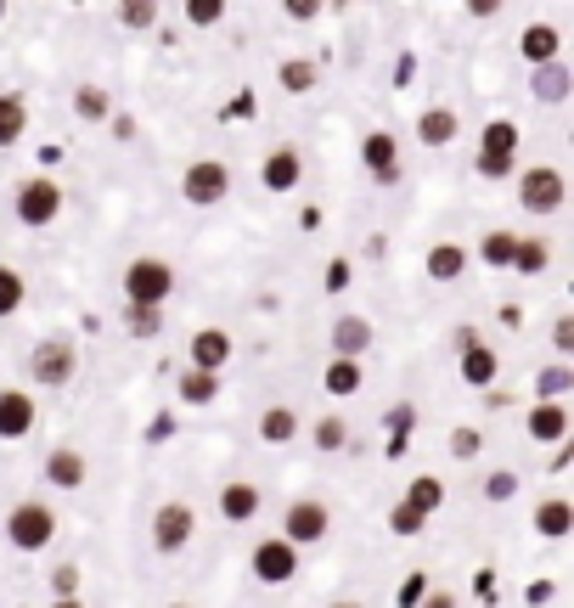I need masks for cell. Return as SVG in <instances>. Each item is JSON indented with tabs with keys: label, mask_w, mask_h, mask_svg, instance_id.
Segmentation results:
<instances>
[{
	"label": "cell",
	"mask_w": 574,
	"mask_h": 608,
	"mask_svg": "<svg viewBox=\"0 0 574 608\" xmlns=\"http://www.w3.org/2000/svg\"><path fill=\"white\" fill-rule=\"evenodd\" d=\"M169 299H175V265L158 259V254L130 259V270H124V304H142V311H163Z\"/></svg>",
	"instance_id": "6da1fadb"
},
{
	"label": "cell",
	"mask_w": 574,
	"mask_h": 608,
	"mask_svg": "<svg viewBox=\"0 0 574 608\" xmlns=\"http://www.w3.org/2000/svg\"><path fill=\"white\" fill-rule=\"evenodd\" d=\"M28 378L34 389H68L80 378V350L74 338H40V344L28 350Z\"/></svg>",
	"instance_id": "7a4b0ae2"
},
{
	"label": "cell",
	"mask_w": 574,
	"mask_h": 608,
	"mask_svg": "<svg viewBox=\"0 0 574 608\" xmlns=\"http://www.w3.org/2000/svg\"><path fill=\"white\" fill-rule=\"evenodd\" d=\"M7 540L17 552H46L51 540H57V513L46 501H17L12 513H7Z\"/></svg>",
	"instance_id": "3957f363"
},
{
	"label": "cell",
	"mask_w": 574,
	"mask_h": 608,
	"mask_svg": "<svg viewBox=\"0 0 574 608\" xmlns=\"http://www.w3.org/2000/svg\"><path fill=\"white\" fill-rule=\"evenodd\" d=\"M181 197L192 203V209H215V203L231 197V163L220 158H192L186 175H181Z\"/></svg>",
	"instance_id": "277c9868"
},
{
	"label": "cell",
	"mask_w": 574,
	"mask_h": 608,
	"mask_svg": "<svg viewBox=\"0 0 574 608\" xmlns=\"http://www.w3.org/2000/svg\"><path fill=\"white\" fill-rule=\"evenodd\" d=\"M518 203H524L529 215H558L563 203H569L563 169H552V163H529L524 175H518Z\"/></svg>",
	"instance_id": "5b68a950"
},
{
	"label": "cell",
	"mask_w": 574,
	"mask_h": 608,
	"mask_svg": "<svg viewBox=\"0 0 574 608\" xmlns=\"http://www.w3.org/2000/svg\"><path fill=\"white\" fill-rule=\"evenodd\" d=\"M12 215L23 226H51L62 215V186L51 175H23L17 192H12Z\"/></svg>",
	"instance_id": "8992f818"
},
{
	"label": "cell",
	"mask_w": 574,
	"mask_h": 608,
	"mask_svg": "<svg viewBox=\"0 0 574 608\" xmlns=\"http://www.w3.org/2000/svg\"><path fill=\"white\" fill-rule=\"evenodd\" d=\"M327 530H332L327 501H316V496L288 501V513H282V540L288 547H316V540H327Z\"/></svg>",
	"instance_id": "52a82bcc"
},
{
	"label": "cell",
	"mask_w": 574,
	"mask_h": 608,
	"mask_svg": "<svg viewBox=\"0 0 574 608\" xmlns=\"http://www.w3.org/2000/svg\"><path fill=\"white\" fill-rule=\"evenodd\" d=\"M192 530H197V513L186 501H163L158 513H152V547L169 558V552H186V540H192Z\"/></svg>",
	"instance_id": "ba28073f"
},
{
	"label": "cell",
	"mask_w": 574,
	"mask_h": 608,
	"mask_svg": "<svg viewBox=\"0 0 574 608\" xmlns=\"http://www.w3.org/2000/svg\"><path fill=\"white\" fill-rule=\"evenodd\" d=\"M254 581H265V586H288L293 574H298V547H288L282 535H270V540H259L254 547Z\"/></svg>",
	"instance_id": "9c48e42d"
},
{
	"label": "cell",
	"mask_w": 574,
	"mask_h": 608,
	"mask_svg": "<svg viewBox=\"0 0 574 608\" xmlns=\"http://www.w3.org/2000/svg\"><path fill=\"white\" fill-rule=\"evenodd\" d=\"M361 163H366V175L378 181V186H394L400 181V142H394V130H366Z\"/></svg>",
	"instance_id": "30bf717a"
},
{
	"label": "cell",
	"mask_w": 574,
	"mask_h": 608,
	"mask_svg": "<svg viewBox=\"0 0 574 608\" xmlns=\"http://www.w3.org/2000/svg\"><path fill=\"white\" fill-rule=\"evenodd\" d=\"M40 423V405L28 389H0V439H28Z\"/></svg>",
	"instance_id": "8fae6325"
},
{
	"label": "cell",
	"mask_w": 574,
	"mask_h": 608,
	"mask_svg": "<svg viewBox=\"0 0 574 608\" xmlns=\"http://www.w3.org/2000/svg\"><path fill=\"white\" fill-rule=\"evenodd\" d=\"M327 344H332V361H361L371 350V321L366 316H338Z\"/></svg>",
	"instance_id": "7c38bea8"
},
{
	"label": "cell",
	"mask_w": 574,
	"mask_h": 608,
	"mask_svg": "<svg viewBox=\"0 0 574 608\" xmlns=\"http://www.w3.org/2000/svg\"><path fill=\"white\" fill-rule=\"evenodd\" d=\"M259 181H265V192H293L298 181H304V153L298 147H277L265 163H259Z\"/></svg>",
	"instance_id": "4fadbf2b"
},
{
	"label": "cell",
	"mask_w": 574,
	"mask_h": 608,
	"mask_svg": "<svg viewBox=\"0 0 574 608\" xmlns=\"http://www.w3.org/2000/svg\"><path fill=\"white\" fill-rule=\"evenodd\" d=\"M85 479H90V462H85L80 446H57V451L46 457V485H57V490H80Z\"/></svg>",
	"instance_id": "5bb4252c"
},
{
	"label": "cell",
	"mask_w": 574,
	"mask_h": 608,
	"mask_svg": "<svg viewBox=\"0 0 574 608\" xmlns=\"http://www.w3.org/2000/svg\"><path fill=\"white\" fill-rule=\"evenodd\" d=\"M225 361H231V332L225 327H197L192 332V366L197 372H215V378H220Z\"/></svg>",
	"instance_id": "9a60e30c"
},
{
	"label": "cell",
	"mask_w": 574,
	"mask_h": 608,
	"mask_svg": "<svg viewBox=\"0 0 574 608\" xmlns=\"http://www.w3.org/2000/svg\"><path fill=\"white\" fill-rule=\"evenodd\" d=\"M518 51H524V62H535V68L558 62V57H563V28H552V23H529V28L518 34Z\"/></svg>",
	"instance_id": "2e32d148"
},
{
	"label": "cell",
	"mask_w": 574,
	"mask_h": 608,
	"mask_svg": "<svg viewBox=\"0 0 574 608\" xmlns=\"http://www.w3.org/2000/svg\"><path fill=\"white\" fill-rule=\"evenodd\" d=\"M529 439H535V446H563V439H569V405L563 400L535 405V412H529Z\"/></svg>",
	"instance_id": "e0dca14e"
},
{
	"label": "cell",
	"mask_w": 574,
	"mask_h": 608,
	"mask_svg": "<svg viewBox=\"0 0 574 608\" xmlns=\"http://www.w3.org/2000/svg\"><path fill=\"white\" fill-rule=\"evenodd\" d=\"M220 519H225V524L259 519V485H254V479H231V485L220 490Z\"/></svg>",
	"instance_id": "ac0fdd59"
},
{
	"label": "cell",
	"mask_w": 574,
	"mask_h": 608,
	"mask_svg": "<svg viewBox=\"0 0 574 608\" xmlns=\"http://www.w3.org/2000/svg\"><path fill=\"white\" fill-rule=\"evenodd\" d=\"M496 378H501V355H496L490 344L462 350V384H467V389H490Z\"/></svg>",
	"instance_id": "d6986e66"
},
{
	"label": "cell",
	"mask_w": 574,
	"mask_h": 608,
	"mask_svg": "<svg viewBox=\"0 0 574 608\" xmlns=\"http://www.w3.org/2000/svg\"><path fill=\"white\" fill-rule=\"evenodd\" d=\"M529 524H535L540 540H563V535L574 530V507H569L563 496H547V501L535 507V519H529Z\"/></svg>",
	"instance_id": "ffe728a7"
},
{
	"label": "cell",
	"mask_w": 574,
	"mask_h": 608,
	"mask_svg": "<svg viewBox=\"0 0 574 608\" xmlns=\"http://www.w3.org/2000/svg\"><path fill=\"white\" fill-rule=\"evenodd\" d=\"M456 135H462V119H456L451 108H428V113L417 119V142H423V147H451Z\"/></svg>",
	"instance_id": "44dd1931"
},
{
	"label": "cell",
	"mask_w": 574,
	"mask_h": 608,
	"mask_svg": "<svg viewBox=\"0 0 574 608\" xmlns=\"http://www.w3.org/2000/svg\"><path fill=\"white\" fill-rule=\"evenodd\" d=\"M405 507H412L417 519H433L439 507H445V479H433V473H417V479L405 485Z\"/></svg>",
	"instance_id": "7402d4cb"
},
{
	"label": "cell",
	"mask_w": 574,
	"mask_h": 608,
	"mask_svg": "<svg viewBox=\"0 0 574 608\" xmlns=\"http://www.w3.org/2000/svg\"><path fill=\"white\" fill-rule=\"evenodd\" d=\"M259 439L265 446H293L298 439V412L293 405H270V412H259Z\"/></svg>",
	"instance_id": "603a6c76"
},
{
	"label": "cell",
	"mask_w": 574,
	"mask_h": 608,
	"mask_svg": "<svg viewBox=\"0 0 574 608\" xmlns=\"http://www.w3.org/2000/svg\"><path fill=\"white\" fill-rule=\"evenodd\" d=\"M361 384H366L361 361H327V372H321V389H327L332 400H350V394H361Z\"/></svg>",
	"instance_id": "cb8c5ba5"
},
{
	"label": "cell",
	"mask_w": 574,
	"mask_h": 608,
	"mask_svg": "<svg viewBox=\"0 0 574 608\" xmlns=\"http://www.w3.org/2000/svg\"><path fill=\"white\" fill-rule=\"evenodd\" d=\"M513 254H518V231L496 226V231L479 236V259H485L490 270H513Z\"/></svg>",
	"instance_id": "d4e9b609"
},
{
	"label": "cell",
	"mask_w": 574,
	"mask_h": 608,
	"mask_svg": "<svg viewBox=\"0 0 574 608\" xmlns=\"http://www.w3.org/2000/svg\"><path fill=\"white\" fill-rule=\"evenodd\" d=\"M23 130H28V101L12 96V90H0V147H17Z\"/></svg>",
	"instance_id": "484cf974"
},
{
	"label": "cell",
	"mask_w": 574,
	"mask_h": 608,
	"mask_svg": "<svg viewBox=\"0 0 574 608\" xmlns=\"http://www.w3.org/2000/svg\"><path fill=\"white\" fill-rule=\"evenodd\" d=\"M467 270V248H456V243H433L428 248V277L433 282H456Z\"/></svg>",
	"instance_id": "4316f807"
},
{
	"label": "cell",
	"mask_w": 574,
	"mask_h": 608,
	"mask_svg": "<svg viewBox=\"0 0 574 608\" xmlns=\"http://www.w3.org/2000/svg\"><path fill=\"white\" fill-rule=\"evenodd\" d=\"M535 96H540V101H552V108H558V101H569V96H574V74H569L563 62H547V68H540V74H535Z\"/></svg>",
	"instance_id": "83f0119b"
},
{
	"label": "cell",
	"mask_w": 574,
	"mask_h": 608,
	"mask_svg": "<svg viewBox=\"0 0 574 608\" xmlns=\"http://www.w3.org/2000/svg\"><path fill=\"white\" fill-rule=\"evenodd\" d=\"M547 265H552V243H547V236H518V254H513L518 277H540Z\"/></svg>",
	"instance_id": "f1b7e54d"
},
{
	"label": "cell",
	"mask_w": 574,
	"mask_h": 608,
	"mask_svg": "<svg viewBox=\"0 0 574 608\" xmlns=\"http://www.w3.org/2000/svg\"><path fill=\"white\" fill-rule=\"evenodd\" d=\"M175 389H181V400H186V405H215V394H220V378H215V372H197V366H186Z\"/></svg>",
	"instance_id": "f546056e"
},
{
	"label": "cell",
	"mask_w": 574,
	"mask_h": 608,
	"mask_svg": "<svg viewBox=\"0 0 574 608\" xmlns=\"http://www.w3.org/2000/svg\"><path fill=\"white\" fill-rule=\"evenodd\" d=\"M479 153H501V158H518V124L513 119H490L479 135Z\"/></svg>",
	"instance_id": "4dcf8cb0"
},
{
	"label": "cell",
	"mask_w": 574,
	"mask_h": 608,
	"mask_svg": "<svg viewBox=\"0 0 574 608\" xmlns=\"http://www.w3.org/2000/svg\"><path fill=\"white\" fill-rule=\"evenodd\" d=\"M74 113L85 124H108L113 119V101H108V90H101V85H80L74 90Z\"/></svg>",
	"instance_id": "1f68e13d"
},
{
	"label": "cell",
	"mask_w": 574,
	"mask_h": 608,
	"mask_svg": "<svg viewBox=\"0 0 574 608\" xmlns=\"http://www.w3.org/2000/svg\"><path fill=\"white\" fill-rule=\"evenodd\" d=\"M412 423H417V405H412V400L389 405V417H383V428H389V457L405 451V439H412Z\"/></svg>",
	"instance_id": "d6a6232c"
},
{
	"label": "cell",
	"mask_w": 574,
	"mask_h": 608,
	"mask_svg": "<svg viewBox=\"0 0 574 608\" xmlns=\"http://www.w3.org/2000/svg\"><path fill=\"white\" fill-rule=\"evenodd\" d=\"M119 321H124L130 338H158V332H163V311H142V304H124Z\"/></svg>",
	"instance_id": "836d02e7"
},
{
	"label": "cell",
	"mask_w": 574,
	"mask_h": 608,
	"mask_svg": "<svg viewBox=\"0 0 574 608\" xmlns=\"http://www.w3.org/2000/svg\"><path fill=\"white\" fill-rule=\"evenodd\" d=\"M23 299H28L23 277H17L12 265H0V321H7V316H17V311H23Z\"/></svg>",
	"instance_id": "e575fe53"
},
{
	"label": "cell",
	"mask_w": 574,
	"mask_h": 608,
	"mask_svg": "<svg viewBox=\"0 0 574 608\" xmlns=\"http://www.w3.org/2000/svg\"><path fill=\"white\" fill-rule=\"evenodd\" d=\"M574 389V372L558 361V366H547V372H540V378H535V394H540V405H547V400H563Z\"/></svg>",
	"instance_id": "d590c367"
},
{
	"label": "cell",
	"mask_w": 574,
	"mask_h": 608,
	"mask_svg": "<svg viewBox=\"0 0 574 608\" xmlns=\"http://www.w3.org/2000/svg\"><path fill=\"white\" fill-rule=\"evenodd\" d=\"M310 439H316V451L332 457V451H344V446H350V423H344V417H321Z\"/></svg>",
	"instance_id": "8d00e7d4"
},
{
	"label": "cell",
	"mask_w": 574,
	"mask_h": 608,
	"mask_svg": "<svg viewBox=\"0 0 574 608\" xmlns=\"http://www.w3.org/2000/svg\"><path fill=\"white\" fill-rule=\"evenodd\" d=\"M277 74H282V90H293V96H298V90H310V85H316V62L288 57V62L277 68Z\"/></svg>",
	"instance_id": "74e56055"
},
{
	"label": "cell",
	"mask_w": 574,
	"mask_h": 608,
	"mask_svg": "<svg viewBox=\"0 0 574 608\" xmlns=\"http://www.w3.org/2000/svg\"><path fill=\"white\" fill-rule=\"evenodd\" d=\"M479 451H485V434H479V428H467V423L451 428V457H456V462H473Z\"/></svg>",
	"instance_id": "f35d334b"
},
{
	"label": "cell",
	"mask_w": 574,
	"mask_h": 608,
	"mask_svg": "<svg viewBox=\"0 0 574 608\" xmlns=\"http://www.w3.org/2000/svg\"><path fill=\"white\" fill-rule=\"evenodd\" d=\"M513 496H518V473H513V467H496L490 479H485V501L501 507V501H513Z\"/></svg>",
	"instance_id": "ab89813d"
},
{
	"label": "cell",
	"mask_w": 574,
	"mask_h": 608,
	"mask_svg": "<svg viewBox=\"0 0 574 608\" xmlns=\"http://www.w3.org/2000/svg\"><path fill=\"white\" fill-rule=\"evenodd\" d=\"M113 17H119L124 28H152V23H158V7H152V0H130V7H119Z\"/></svg>",
	"instance_id": "60d3db41"
},
{
	"label": "cell",
	"mask_w": 574,
	"mask_h": 608,
	"mask_svg": "<svg viewBox=\"0 0 574 608\" xmlns=\"http://www.w3.org/2000/svg\"><path fill=\"white\" fill-rule=\"evenodd\" d=\"M513 163H518V158H501V153H473V169H479L485 181H506V175H513Z\"/></svg>",
	"instance_id": "b9f144b4"
},
{
	"label": "cell",
	"mask_w": 574,
	"mask_h": 608,
	"mask_svg": "<svg viewBox=\"0 0 574 608\" xmlns=\"http://www.w3.org/2000/svg\"><path fill=\"white\" fill-rule=\"evenodd\" d=\"M80 581H85L80 563H57V569H51V592H57V597H80Z\"/></svg>",
	"instance_id": "7bdbcfd3"
},
{
	"label": "cell",
	"mask_w": 574,
	"mask_h": 608,
	"mask_svg": "<svg viewBox=\"0 0 574 608\" xmlns=\"http://www.w3.org/2000/svg\"><path fill=\"white\" fill-rule=\"evenodd\" d=\"M423 524H428V519H417L405 501H394V507H389V530H394V535H423Z\"/></svg>",
	"instance_id": "ee69618b"
},
{
	"label": "cell",
	"mask_w": 574,
	"mask_h": 608,
	"mask_svg": "<svg viewBox=\"0 0 574 608\" xmlns=\"http://www.w3.org/2000/svg\"><path fill=\"white\" fill-rule=\"evenodd\" d=\"M186 17H192V23H220L225 7H220V0H186Z\"/></svg>",
	"instance_id": "f6af8a7d"
},
{
	"label": "cell",
	"mask_w": 574,
	"mask_h": 608,
	"mask_svg": "<svg viewBox=\"0 0 574 608\" xmlns=\"http://www.w3.org/2000/svg\"><path fill=\"white\" fill-rule=\"evenodd\" d=\"M552 350H558V355H574V321H569V316L552 321Z\"/></svg>",
	"instance_id": "bcb514c9"
},
{
	"label": "cell",
	"mask_w": 574,
	"mask_h": 608,
	"mask_svg": "<svg viewBox=\"0 0 574 608\" xmlns=\"http://www.w3.org/2000/svg\"><path fill=\"white\" fill-rule=\"evenodd\" d=\"M293 23H310V17H321V0H288V7H282Z\"/></svg>",
	"instance_id": "7dc6e473"
},
{
	"label": "cell",
	"mask_w": 574,
	"mask_h": 608,
	"mask_svg": "<svg viewBox=\"0 0 574 608\" xmlns=\"http://www.w3.org/2000/svg\"><path fill=\"white\" fill-rule=\"evenodd\" d=\"M169 434H175V417H169V412H158V417L147 423V439H152V446H163Z\"/></svg>",
	"instance_id": "c3c4849f"
},
{
	"label": "cell",
	"mask_w": 574,
	"mask_h": 608,
	"mask_svg": "<svg viewBox=\"0 0 574 608\" xmlns=\"http://www.w3.org/2000/svg\"><path fill=\"white\" fill-rule=\"evenodd\" d=\"M350 288V265L344 259H332V270H327V293H344Z\"/></svg>",
	"instance_id": "681fc988"
},
{
	"label": "cell",
	"mask_w": 574,
	"mask_h": 608,
	"mask_svg": "<svg viewBox=\"0 0 574 608\" xmlns=\"http://www.w3.org/2000/svg\"><path fill=\"white\" fill-rule=\"evenodd\" d=\"M423 608H456V592H428Z\"/></svg>",
	"instance_id": "f907efd6"
},
{
	"label": "cell",
	"mask_w": 574,
	"mask_h": 608,
	"mask_svg": "<svg viewBox=\"0 0 574 608\" xmlns=\"http://www.w3.org/2000/svg\"><path fill=\"white\" fill-rule=\"evenodd\" d=\"M467 12H473V17H496V12H501V0H473Z\"/></svg>",
	"instance_id": "816d5d0a"
},
{
	"label": "cell",
	"mask_w": 574,
	"mask_h": 608,
	"mask_svg": "<svg viewBox=\"0 0 574 608\" xmlns=\"http://www.w3.org/2000/svg\"><path fill=\"white\" fill-rule=\"evenodd\" d=\"M479 344V327H456V350H473Z\"/></svg>",
	"instance_id": "f5cc1de1"
},
{
	"label": "cell",
	"mask_w": 574,
	"mask_h": 608,
	"mask_svg": "<svg viewBox=\"0 0 574 608\" xmlns=\"http://www.w3.org/2000/svg\"><path fill=\"white\" fill-rule=\"evenodd\" d=\"M108 124H113V135H119V142H130V135H135V119H119V113H113Z\"/></svg>",
	"instance_id": "db71d44e"
},
{
	"label": "cell",
	"mask_w": 574,
	"mask_h": 608,
	"mask_svg": "<svg viewBox=\"0 0 574 608\" xmlns=\"http://www.w3.org/2000/svg\"><path fill=\"white\" fill-rule=\"evenodd\" d=\"M51 608H85L80 597H51Z\"/></svg>",
	"instance_id": "11a10c76"
},
{
	"label": "cell",
	"mask_w": 574,
	"mask_h": 608,
	"mask_svg": "<svg viewBox=\"0 0 574 608\" xmlns=\"http://www.w3.org/2000/svg\"><path fill=\"white\" fill-rule=\"evenodd\" d=\"M327 608H361L355 597H338V603H327Z\"/></svg>",
	"instance_id": "9f6ffc18"
},
{
	"label": "cell",
	"mask_w": 574,
	"mask_h": 608,
	"mask_svg": "<svg viewBox=\"0 0 574 608\" xmlns=\"http://www.w3.org/2000/svg\"><path fill=\"white\" fill-rule=\"evenodd\" d=\"M169 608H192V603H169Z\"/></svg>",
	"instance_id": "6f0895ef"
},
{
	"label": "cell",
	"mask_w": 574,
	"mask_h": 608,
	"mask_svg": "<svg viewBox=\"0 0 574 608\" xmlns=\"http://www.w3.org/2000/svg\"><path fill=\"white\" fill-rule=\"evenodd\" d=\"M0 17H7V7H0Z\"/></svg>",
	"instance_id": "680465c9"
}]
</instances>
